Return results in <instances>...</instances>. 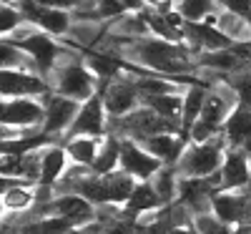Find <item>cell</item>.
Instances as JSON below:
<instances>
[{
    "mask_svg": "<svg viewBox=\"0 0 251 234\" xmlns=\"http://www.w3.org/2000/svg\"><path fill=\"white\" fill-rule=\"evenodd\" d=\"M53 91L60 96H68L78 103H86L98 93V78L88 71L83 58L73 56V48L66 53V60H58L53 71Z\"/></svg>",
    "mask_w": 251,
    "mask_h": 234,
    "instance_id": "6da1fadb",
    "label": "cell"
},
{
    "mask_svg": "<svg viewBox=\"0 0 251 234\" xmlns=\"http://www.w3.org/2000/svg\"><path fill=\"white\" fill-rule=\"evenodd\" d=\"M5 40H8V43H13L15 48L25 51V53L35 60V66H38L40 76H46V78L55 71L58 60L71 51V48H63L53 35H48V33H38L33 26H28L25 30H20V35H15V38H5Z\"/></svg>",
    "mask_w": 251,
    "mask_h": 234,
    "instance_id": "7a4b0ae2",
    "label": "cell"
},
{
    "mask_svg": "<svg viewBox=\"0 0 251 234\" xmlns=\"http://www.w3.org/2000/svg\"><path fill=\"white\" fill-rule=\"evenodd\" d=\"M226 148L228 146H226L224 136H216V139L203 141V144L191 141L186 146L181 161L176 164L178 176H211V174H216L224 164Z\"/></svg>",
    "mask_w": 251,
    "mask_h": 234,
    "instance_id": "3957f363",
    "label": "cell"
},
{
    "mask_svg": "<svg viewBox=\"0 0 251 234\" xmlns=\"http://www.w3.org/2000/svg\"><path fill=\"white\" fill-rule=\"evenodd\" d=\"M0 91H3V98H40L43 101L46 96L53 93V83L40 73L3 68V73H0Z\"/></svg>",
    "mask_w": 251,
    "mask_h": 234,
    "instance_id": "277c9868",
    "label": "cell"
},
{
    "mask_svg": "<svg viewBox=\"0 0 251 234\" xmlns=\"http://www.w3.org/2000/svg\"><path fill=\"white\" fill-rule=\"evenodd\" d=\"M96 204H91L88 199H83L80 194H58L53 202H48L46 206H33V211L38 217L46 214H58L63 219H68L75 229H83L96 222Z\"/></svg>",
    "mask_w": 251,
    "mask_h": 234,
    "instance_id": "5b68a950",
    "label": "cell"
},
{
    "mask_svg": "<svg viewBox=\"0 0 251 234\" xmlns=\"http://www.w3.org/2000/svg\"><path fill=\"white\" fill-rule=\"evenodd\" d=\"M15 8L23 13V18L33 28H40L53 38H63L73 26V15L68 10L46 8V5L35 3V0H15Z\"/></svg>",
    "mask_w": 251,
    "mask_h": 234,
    "instance_id": "8992f818",
    "label": "cell"
},
{
    "mask_svg": "<svg viewBox=\"0 0 251 234\" xmlns=\"http://www.w3.org/2000/svg\"><path fill=\"white\" fill-rule=\"evenodd\" d=\"M0 118L8 129H43L46 103L40 98H3Z\"/></svg>",
    "mask_w": 251,
    "mask_h": 234,
    "instance_id": "52a82bcc",
    "label": "cell"
},
{
    "mask_svg": "<svg viewBox=\"0 0 251 234\" xmlns=\"http://www.w3.org/2000/svg\"><path fill=\"white\" fill-rule=\"evenodd\" d=\"M98 91L103 93V106H106L108 118H121L128 116L131 111L138 109L141 93L136 88L133 78H116L111 83H98Z\"/></svg>",
    "mask_w": 251,
    "mask_h": 234,
    "instance_id": "ba28073f",
    "label": "cell"
},
{
    "mask_svg": "<svg viewBox=\"0 0 251 234\" xmlns=\"http://www.w3.org/2000/svg\"><path fill=\"white\" fill-rule=\"evenodd\" d=\"M108 134V114L103 106V93L98 91L93 98H88L86 103H80V111L71 126V131L63 136V141H68L73 136H93V139H103Z\"/></svg>",
    "mask_w": 251,
    "mask_h": 234,
    "instance_id": "9c48e42d",
    "label": "cell"
},
{
    "mask_svg": "<svg viewBox=\"0 0 251 234\" xmlns=\"http://www.w3.org/2000/svg\"><path fill=\"white\" fill-rule=\"evenodd\" d=\"M161 169H163V164L153 154L146 151L138 141L123 139V146H121V172L133 176L136 181H149V179H153L161 172Z\"/></svg>",
    "mask_w": 251,
    "mask_h": 234,
    "instance_id": "30bf717a",
    "label": "cell"
},
{
    "mask_svg": "<svg viewBox=\"0 0 251 234\" xmlns=\"http://www.w3.org/2000/svg\"><path fill=\"white\" fill-rule=\"evenodd\" d=\"M46 103V121H43V131L50 136H60V134H68L71 126L80 111V103L68 98V96H60V93H50L43 98Z\"/></svg>",
    "mask_w": 251,
    "mask_h": 234,
    "instance_id": "8fae6325",
    "label": "cell"
},
{
    "mask_svg": "<svg viewBox=\"0 0 251 234\" xmlns=\"http://www.w3.org/2000/svg\"><path fill=\"white\" fill-rule=\"evenodd\" d=\"M219 176H221V191H246L251 179V154L244 148H226Z\"/></svg>",
    "mask_w": 251,
    "mask_h": 234,
    "instance_id": "7c38bea8",
    "label": "cell"
},
{
    "mask_svg": "<svg viewBox=\"0 0 251 234\" xmlns=\"http://www.w3.org/2000/svg\"><path fill=\"white\" fill-rule=\"evenodd\" d=\"M183 40L188 43V48H194L196 53L203 51H228L236 46L234 38H228L219 26L211 23H183Z\"/></svg>",
    "mask_w": 251,
    "mask_h": 234,
    "instance_id": "4fadbf2b",
    "label": "cell"
},
{
    "mask_svg": "<svg viewBox=\"0 0 251 234\" xmlns=\"http://www.w3.org/2000/svg\"><path fill=\"white\" fill-rule=\"evenodd\" d=\"M35 186L38 184H28L23 179L3 176V211H5V217H13V214L20 217L38 204Z\"/></svg>",
    "mask_w": 251,
    "mask_h": 234,
    "instance_id": "5bb4252c",
    "label": "cell"
},
{
    "mask_svg": "<svg viewBox=\"0 0 251 234\" xmlns=\"http://www.w3.org/2000/svg\"><path fill=\"white\" fill-rule=\"evenodd\" d=\"M224 141L228 148H244L251 154V106H236V109L228 114L224 131H221Z\"/></svg>",
    "mask_w": 251,
    "mask_h": 234,
    "instance_id": "9a60e30c",
    "label": "cell"
},
{
    "mask_svg": "<svg viewBox=\"0 0 251 234\" xmlns=\"http://www.w3.org/2000/svg\"><path fill=\"white\" fill-rule=\"evenodd\" d=\"M146 151L153 154L163 166H176L186 151V146L191 144L188 139L183 136H174V134H156V136H149V139H143L138 141Z\"/></svg>",
    "mask_w": 251,
    "mask_h": 234,
    "instance_id": "2e32d148",
    "label": "cell"
},
{
    "mask_svg": "<svg viewBox=\"0 0 251 234\" xmlns=\"http://www.w3.org/2000/svg\"><path fill=\"white\" fill-rule=\"evenodd\" d=\"M83 63L98 78V83H111L121 78V71H126L128 60H123L121 56H113L108 51H86L83 53Z\"/></svg>",
    "mask_w": 251,
    "mask_h": 234,
    "instance_id": "e0dca14e",
    "label": "cell"
},
{
    "mask_svg": "<svg viewBox=\"0 0 251 234\" xmlns=\"http://www.w3.org/2000/svg\"><path fill=\"white\" fill-rule=\"evenodd\" d=\"M43 154V166H40V184L43 186H55L68 172V151L63 144H50L46 148H40Z\"/></svg>",
    "mask_w": 251,
    "mask_h": 234,
    "instance_id": "ac0fdd59",
    "label": "cell"
},
{
    "mask_svg": "<svg viewBox=\"0 0 251 234\" xmlns=\"http://www.w3.org/2000/svg\"><path fill=\"white\" fill-rule=\"evenodd\" d=\"M206 96H208V83L206 81H199V83H194V86H188V91L183 93V111H181V136L183 139H188L194 123L199 121L201 109L206 103Z\"/></svg>",
    "mask_w": 251,
    "mask_h": 234,
    "instance_id": "d6986e66",
    "label": "cell"
},
{
    "mask_svg": "<svg viewBox=\"0 0 251 234\" xmlns=\"http://www.w3.org/2000/svg\"><path fill=\"white\" fill-rule=\"evenodd\" d=\"M111 33L108 26H103V23H91V20H73V26L71 30L66 33L71 38V43L68 48H83V51H91L93 46L100 43V38Z\"/></svg>",
    "mask_w": 251,
    "mask_h": 234,
    "instance_id": "ffe728a7",
    "label": "cell"
},
{
    "mask_svg": "<svg viewBox=\"0 0 251 234\" xmlns=\"http://www.w3.org/2000/svg\"><path fill=\"white\" fill-rule=\"evenodd\" d=\"M123 206L128 209L131 214L138 219V217H143V214H149V211L161 209V206H163V202H161V197H158L156 186H153V184H151V179H149V181H138V184H136L133 194L128 197V202H126Z\"/></svg>",
    "mask_w": 251,
    "mask_h": 234,
    "instance_id": "44dd1931",
    "label": "cell"
},
{
    "mask_svg": "<svg viewBox=\"0 0 251 234\" xmlns=\"http://www.w3.org/2000/svg\"><path fill=\"white\" fill-rule=\"evenodd\" d=\"M121 146L123 139L116 134H106L100 139V148H98V156L93 161V172L96 174H113L121 169Z\"/></svg>",
    "mask_w": 251,
    "mask_h": 234,
    "instance_id": "7402d4cb",
    "label": "cell"
},
{
    "mask_svg": "<svg viewBox=\"0 0 251 234\" xmlns=\"http://www.w3.org/2000/svg\"><path fill=\"white\" fill-rule=\"evenodd\" d=\"M63 146H66V151H68L73 164H78V166H93V161L98 156V148H100V139L73 136L68 141H63Z\"/></svg>",
    "mask_w": 251,
    "mask_h": 234,
    "instance_id": "603a6c76",
    "label": "cell"
},
{
    "mask_svg": "<svg viewBox=\"0 0 251 234\" xmlns=\"http://www.w3.org/2000/svg\"><path fill=\"white\" fill-rule=\"evenodd\" d=\"M216 8H221L219 0H174V10L188 23H203L211 15H219Z\"/></svg>",
    "mask_w": 251,
    "mask_h": 234,
    "instance_id": "cb8c5ba5",
    "label": "cell"
},
{
    "mask_svg": "<svg viewBox=\"0 0 251 234\" xmlns=\"http://www.w3.org/2000/svg\"><path fill=\"white\" fill-rule=\"evenodd\" d=\"M178 179H181V176H178V169H176V166H163L161 172L151 179V184L156 186L163 206L176 202V197H178Z\"/></svg>",
    "mask_w": 251,
    "mask_h": 234,
    "instance_id": "d4e9b609",
    "label": "cell"
},
{
    "mask_svg": "<svg viewBox=\"0 0 251 234\" xmlns=\"http://www.w3.org/2000/svg\"><path fill=\"white\" fill-rule=\"evenodd\" d=\"M20 26H30V23L23 18V13L15 8V3H3V13H0V30H3V35L8 38Z\"/></svg>",
    "mask_w": 251,
    "mask_h": 234,
    "instance_id": "484cf974",
    "label": "cell"
},
{
    "mask_svg": "<svg viewBox=\"0 0 251 234\" xmlns=\"http://www.w3.org/2000/svg\"><path fill=\"white\" fill-rule=\"evenodd\" d=\"M35 3L46 5V8H55V10H68V13H73L75 8L86 5L88 0H35Z\"/></svg>",
    "mask_w": 251,
    "mask_h": 234,
    "instance_id": "4316f807",
    "label": "cell"
},
{
    "mask_svg": "<svg viewBox=\"0 0 251 234\" xmlns=\"http://www.w3.org/2000/svg\"><path fill=\"white\" fill-rule=\"evenodd\" d=\"M143 3L151 5V8H156L158 13H166V10L174 8V0H143Z\"/></svg>",
    "mask_w": 251,
    "mask_h": 234,
    "instance_id": "83f0119b",
    "label": "cell"
},
{
    "mask_svg": "<svg viewBox=\"0 0 251 234\" xmlns=\"http://www.w3.org/2000/svg\"><path fill=\"white\" fill-rule=\"evenodd\" d=\"M121 3H123V8H126V10H133V13L146 10V3H143V0H121Z\"/></svg>",
    "mask_w": 251,
    "mask_h": 234,
    "instance_id": "f1b7e54d",
    "label": "cell"
},
{
    "mask_svg": "<svg viewBox=\"0 0 251 234\" xmlns=\"http://www.w3.org/2000/svg\"><path fill=\"white\" fill-rule=\"evenodd\" d=\"M171 234H199V232H196V227H194V224H188V227H176Z\"/></svg>",
    "mask_w": 251,
    "mask_h": 234,
    "instance_id": "f546056e",
    "label": "cell"
},
{
    "mask_svg": "<svg viewBox=\"0 0 251 234\" xmlns=\"http://www.w3.org/2000/svg\"><path fill=\"white\" fill-rule=\"evenodd\" d=\"M231 234H251V227H246V224H241V227H234V229H231Z\"/></svg>",
    "mask_w": 251,
    "mask_h": 234,
    "instance_id": "4dcf8cb0",
    "label": "cell"
},
{
    "mask_svg": "<svg viewBox=\"0 0 251 234\" xmlns=\"http://www.w3.org/2000/svg\"><path fill=\"white\" fill-rule=\"evenodd\" d=\"M246 194H251V179H249V186H246Z\"/></svg>",
    "mask_w": 251,
    "mask_h": 234,
    "instance_id": "1f68e13d",
    "label": "cell"
}]
</instances>
